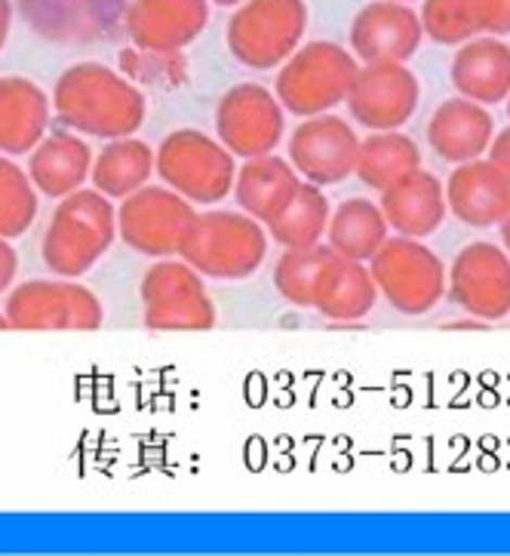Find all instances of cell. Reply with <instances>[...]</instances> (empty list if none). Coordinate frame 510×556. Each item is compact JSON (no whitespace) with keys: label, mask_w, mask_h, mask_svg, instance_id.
Instances as JSON below:
<instances>
[{"label":"cell","mask_w":510,"mask_h":556,"mask_svg":"<svg viewBox=\"0 0 510 556\" xmlns=\"http://www.w3.org/2000/svg\"><path fill=\"white\" fill-rule=\"evenodd\" d=\"M55 121L77 136L127 139L145 124V92L102 62H77L53 87Z\"/></svg>","instance_id":"6da1fadb"},{"label":"cell","mask_w":510,"mask_h":556,"mask_svg":"<svg viewBox=\"0 0 510 556\" xmlns=\"http://www.w3.org/2000/svg\"><path fill=\"white\" fill-rule=\"evenodd\" d=\"M117 240V210L95 188H80L55 200V210L40 240L43 265L55 277L77 280L92 270Z\"/></svg>","instance_id":"7a4b0ae2"},{"label":"cell","mask_w":510,"mask_h":556,"mask_svg":"<svg viewBox=\"0 0 510 556\" xmlns=\"http://www.w3.org/2000/svg\"><path fill=\"white\" fill-rule=\"evenodd\" d=\"M268 231L246 213L206 210L184 233L179 258L206 280H246L268 258Z\"/></svg>","instance_id":"3957f363"},{"label":"cell","mask_w":510,"mask_h":556,"mask_svg":"<svg viewBox=\"0 0 510 556\" xmlns=\"http://www.w3.org/2000/svg\"><path fill=\"white\" fill-rule=\"evenodd\" d=\"M357 72H360V62L350 50L329 40H314V43L298 47L280 65V74L273 80V96L280 99L283 111H290L295 117L329 114L347 99Z\"/></svg>","instance_id":"277c9868"},{"label":"cell","mask_w":510,"mask_h":556,"mask_svg":"<svg viewBox=\"0 0 510 556\" xmlns=\"http://www.w3.org/2000/svg\"><path fill=\"white\" fill-rule=\"evenodd\" d=\"M166 188L191 200L194 206H213L231 198L238 179L234 154L201 129H176L157 148V166Z\"/></svg>","instance_id":"5b68a950"},{"label":"cell","mask_w":510,"mask_h":556,"mask_svg":"<svg viewBox=\"0 0 510 556\" xmlns=\"http://www.w3.org/2000/svg\"><path fill=\"white\" fill-rule=\"evenodd\" d=\"M308 28L305 0H243L228 22V50L253 72L280 68L298 47Z\"/></svg>","instance_id":"8992f818"},{"label":"cell","mask_w":510,"mask_h":556,"mask_svg":"<svg viewBox=\"0 0 510 556\" xmlns=\"http://www.w3.org/2000/svg\"><path fill=\"white\" fill-rule=\"evenodd\" d=\"M369 270L379 295L406 317H421L446 299V265L416 237H387L369 258Z\"/></svg>","instance_id":"52a82bcc"},{"label":"cell","mask_w":510,"mask_h":556,"mask_svg":"<svg viewBox=\"0 0 510 556\" xmlns=\"http://www.w3.org/2000/svg\"><path fill=\"white\" fill-rule=\"evenodd\" d=\"M139 299L151 332H203L216 326L206 277L182 258H157L139 283Z\"/></svg>","instance_id":"ba28073f"},{"label":"cell","mask_w":510,"mask_h":556,"mask_svg":"<svg viewBox=\"0 0 510 556\" xmlns=\"http://www.w3.org/2000/svg\"><path fill=\"white\" fill-rule=\"evenodd\" d=\"M7 324L10 329L43 332V329H74L92 332L105 324V307L99 295L77 280H25L7 295Z\"/></svg>","instance_id":"9c48e42d"},{"label":"cell","mask_w":510,"mask_h":556,"mask_svg":"<svg viewBox=\"0 0 510 556\" xmlns=\"http://www.w3.org/2000/svg\"><path fill=\"white\" fill-rule=\"evenodd\" d=\"M197 210L191 200L166 185H145L117 206V237L129 250L148 258L179 255L184 233L194 225Z\"/></svg>","instance_id":"30bf717a"},{"label":"cell","mask_w":510,"mask_h":556,"mask_svg":"<svg viewBox=\"0 0 510 556\" xmlns=\"http://www.w3.org/2000/svg\"><path fill=\"white\" fill-rule=\"evenodd\" d=\"M18 16L59 47H84L127 35L129 0H16Z\"/></svg>","instance_id":"8fae6325"},{"label":"cell","mask_w":510,"mask_h":556,"mask_svg":"<svg viewBox=\"0 0 510 556\" xmlns=\"http://www.w3.org/2000/svg\"><path fill=\"white\" fill-rule=\"evenodd\" d=\"M216 132L234 157L273 154L286 132L283 105L262 84H238L216 105Z\"/></svg>","instance_id":"7c38bea8"},{"label":"cell","mask_w":510,"mask_h":556,"mask_svg":"<svg viewBox=\"0 0 510 556\" xmlns=\"http://www.w3.org/2000/svg\"><path fill=\"white\" fill-rule=\"evenodd\" d=\"M446 295L476 320L510 317V255L505 247L480 240L461 247L446 268Z\"/></svg>","instance_id":"4fadbf2b"},{"label":"cell","mask_w":510,"mask_h":556,"mask_svg":"<svg viewBox=\"0 0 510 556\" xmlns=\"http://www.w3.org/2000/svg\"><path fill=\"white\" fill-rule=\"evenodd\" d=\"M419 99L421 87L416 74L400 62H379V65H364L357 72L345 105L360 126L372 132H387V129H403V124L412 121Z\"/></svg>","instance_id":"5bb4252c"},{"label":"cell","mask_w":510,"mask_h":556,"mask_svg":"<svg viewBox=\"0 0 510 556\" xmlns=\"http://www.w3.org/2000/svg\"><path fill=\"white\" fill-rule=\"evenodd\" d=\"M360 136L345 117L317 114L305 117L290 136V163L310 185H342L357 173Z\"/></svg>","instance_id":"9a60e30c"},{"label":"cell","mask_w":510,"mask_h":556,"mask_svg":"<svg viewBox=\"0 0 510 556\" xmlns=\"http://www.w3.org/2000/svg\"><path fill=\"white\" fill-rule=\"evenodd\" d=\"M421 28L419 13L400 0H372L350 22V53L364 65L400 62L406 65L419 53Z\"/></svg>","instance_id":"2e32d148"},{"label":"cell","mask_w":510,"mask_h":556,"mask_svg":"<svg viewBox=\"0 0 510 556\" xmlns=\"http://www.w3.org/2000/svg\"><path fill=\"white\" fill-rule=\"evenodd\" d=\"M209 25V0H129L127 37L142 50L182 53Z\"/></svg>","instance_id":"e0dca14e"},{"label":"cell","mask_w":510,"mask_h":556,"mask_svg":"<svg viewBox=\"0 0 510 556\" xmlns=\"http://www.w3.org/2000/svg\"><path fill=\"white\" fill-rule=\"evenodd\" d=\"M446 188L449 213L468 228H495L510 213V179L489 157L458 163Z\"/></svg>","instance_id":"ac0fdd59"},{"label":"cell","mask_w":510,"mask_h":556,"mask_svg":"<svg viewBox=\"0 0 510 556\" xmlns=\"http://www.w3.org/2000/svg\"><path fill=\"white\" fill-rule=\"evenodd\" d=\"M379 206L391 231H397L400 237H416V240L431 237L449 216L443 181L421 166L406 173L394 185H387L379 198Z\"/></svg>","instance_id":"d6986e66"},{"label":"cell","mask_w":510,"mask_h":556,"mask_svg":"<svg viewBox=\"0 0 510 556\" xmlns=\"http://www.w3.org/2000/svg\"><path fill=\"white\" fill-rule=\"evenodd\" d=\"M92 161L95 154L87 139L62 126L55 132H47L28 154V176L35 181L40 198L62 200L87 185Z\"/></svg>","instance_id":"ffe728a7"},{"label":"cell","mask_w":510,"mask_h":556,"mask_svg":"<svg viewBox=\"0 0 510 556\" xmlns=\"http://www.w3.org/2000/svg\"><path fill=\"white\" fill-rule=\"evenodd\" d=\"M53 99L35 80L0 74V154H31L50 129Z\"/></svg>","instance_id":"44dd1931"},{"label":"cell","mask_w":510,"mask_h":556,"mask_svg":"<svg viewBox=\"0 0 510 556\" xmlns=\"http://www.w3.org/2000/svg\"><path fill=\"white\" fill-rule=\"evenodd\" d=\"M452 87L476 105H498L510 96V47L501 37H471L452 55Z\"/></svg>","instance_id":"7402d4cb"},{"label":"cell","mask_w":510,"mask_h":556,"mask_svg":"<svg viewBox=\"0 0 510 556\" xmlns=\"http://www.w3.org/2000/svg\"><path fill=\"white\" fill-rule=\"evenodd\" d=\"M302 188V176L295 173L286 157L277 154H262V157H250L238 166V179H234V200H238L240 213L253 216L262 222L265 228L273 218L280 216L292 198Z\"/></svg>","instance_id":"603a6c76"},{"label":"cell","mask_w":510,"mask_h":556,"mask_svg":"<svg viewBox=\"0 0 510 556\" xmlns=\"http://www.w3.org/2000/svg\"><path fill=\"white\" fill-rule=\"evenodd\" d=\"M495 136V121L483 105L471 99H449L443 102L431 124H428V144L446 163H468L489 151Z\"/></svg>","instance_id":"cb8c5ba5"},{"label":"cell","mask_w":510,"mask_h":556,"mask_svg":"<svg viewBox=\"0 0 510 556\" xmlns=\"http://www.w3.org/2000/svg\"><path fill=\"white\" fill-rule=\"evenodd\" d=\"M379 302V287L366 262H350L335 255L329 262L317 287H314V311L335 324H354L372 314Z\"/></svg>","instance_id":"d4e9b609"},{"label":"cell","mask_w":510,"mask_h":556,"mask_svg":"<svg viewBox=\"0 0 510 556\" xmlns=\"http://www.w3.org/2000/svg\"><path fill=\"white\" fill-rule=\"evenodd\" d=\"M157 166V151L136 136L111 139L92 161L90 181L109 200H124L145 188Z\"/></svg>","instance_id":"484cf974"},{"label":"cell","mask_w":510,"mask_h":556,"mask_svg":"<svg viewBox=\"0 0 510 556\" xmlns=\"http://www.w3.org/2000/svg\"><path fill=\"white\" fill-rule=\"evenodd\" d=\"M387 222L379 203L366 198H350L332 210L327 228L329 250L350 262H366L382 250L387 240Z\"/></svg>","instance_id":"4316f807"},{"label":"cell","mask_w":510,"mask_h":556,"mask_svg":"<svg viewBox=\"0 0 510 556\" xmlns=\"http://www.w3.org/2000/svg\"><path fill=\"white\" fill-rule=\"evenodd\" d=\"M421 166V148L400 129L387 132H372L369 139H360V154H357V179L372 191H384L387 185L403 179L406 173Z\"/></svg>","instance_id":"83f0119b"},{"label":"cell","mask_w":510,"mask_h":556,"mask_svg":"<svg viewBox=\"0 0 510 556\" xmlns=\"http://www.w3.org/2000/svg\"><path fill=\"white\" fill-rule=\"evenodd\" d=\"M329 216H332V210H329V198L323 194V188L302 179V188L292 198L290 206L268 225V237L277 240L283 250H305L314 243H323Z\"/></svg>","instance_id":"f1b7e54d"},{"label":"cell","mask_w":510,"mask_h":556,"mask_svg":"<svg viewBox=\"0 0 510 556\" xmlns=\"http://www.w3.org/2000/svg\"><path fill=\"white\" fill-rule=\"evenodd\" d=\"M335 252L329 243H314L305 250H283L273 265V289L283 302L295 307H314V287Z\"/></svg>","instance_id":"f546056e"},{"label":"cell","mask_w":510,"mask_h":556,"mask_svg":"<svg viewBox=\"0 0 510 556\" xmlns=\"http://www.w3.org/2000/svg\"><path fill=\"white\" fill-rule=\"evenodd\" d=\"M40 198L28 169L0 154V237L16 240L35 225Z\"/></svg>","instance_id":"4dcf8cb0"},{"label":"cell","mask_w":510,"mask_h":556,"mask_svg":"<svg viewBox=\"0 0 510 556\" xmlns=\"http://www.w3.org/2000/svg\"><path fill=\"white\" fill-rule=\"evenodd\" d=\"M120 74L132 80L136 87H151V90H176L188 80V59L184 53H169V50H120L117 55Z\"/></svg>","instance_id":"1f68e13d"},{"label":"cell","mask_w":510,"mask_h":556,"mask_svg":"<svg viewBox=\"0 0 510 556\" xmlns=\"http://www.w3.org/2000/svg\"><path fill=\"white\" fill-rule=\"evenodd\" d=\"M419 18L424 35L443 47H461L480 35L471 0H424Z\"/></svg>","instance_id":"d6a6232c"},{"label":"cell","mask_w":510,"mask_h":556,"mask_svg":"<svg viewBox=\"0 0 510 556\" xmlns=\"http://www.w3.org/2000/svg\"><path fill=\"white\" fill-rule=\"evenodd\" d=\"M476 31L489 37L510 35V0H471Z\"/></svg>","instance_id":"836d02e7"},{"label":"cell","mask_w":510,"mask_h":556,"mask_svg":"<svg viewBox=\"0 0 510 556\" xmlns=\"http://www.w3.org/2000/svg\"><path fill=\"white\" fill-rule=\"evenodd\" d=\"M18 274V252L16 247H10L7 237H0V295H7Z\"/></svg>","instance_id":"e575fe53"},{"label":"cell","mask_w":510,"mask_h":556,"mask_svg":"<svg viewBox=\"0 0 510 556\" xmlns=\"http://www.w3.org/2000/svg\"><path fill=\"white\" fill-rule=\"evenodd\" d=\"M486 154H489V161H493L495 166H498V169H501V173L510 179V126H505L501 132H495Z\"/></svg>","instance_id":"d590c367"},{"label":"cell","mask_w":510,"mask_h":556,"mask_svg":"<svg viewBox=\"0 0 510 556\" xmlns=\"http://www.w3.org/2000/svg\"><path fill=\"white\" fill-rule=\"evenodd\" d=\"M13 16H16V7L13 0H0V53L10 40V31H13Z\"/></svg>","instance_id":"8d00e7d4"},{"label":"cell","mask_w":510,"mask_h":556,"mask_svg":"<svg viewBox=\"0 0 510 556\" xmlns=\"http://www.w3.org/2000/svg\"><path fill=\"white\" fill-rule=\"evenodd\" d=\"M486 320H452V324H443V329H486Z\"/></svg>","instance_id":"74e56055"},{"label":"cell","mask_w":510,"mask_h":556,"mask_svg":"<svg viewBox=\"0 0 510 556\" xmlns=\"http://www.w3.org/2000/svg\"><path fill=\"white\" fill-rule=\"evenodd\" d=\"M501 247H505V252L510 255V213H508V218L501 222Z\"/></svg>","instance_id":"f35d334b"},{"label":"cell","mask_w":510,"mask_h":556,"mask_svg":"<svg viewBox=\"0 0 510 556\" xmlns=\"http://www.w3.org/2000/svg\"><path fill=\"white\" fill-rule=\"evenodd\" d=\"M209 3H219V7H238L243 0H209Z\"/></svg>","instance_id":"ab89813d"},{"label":"cell","mask_w":510,"mask_h":556,"mask_svg":"<svg viewBox=\"0 0 510 556\" xmlns=\"http://www.w3.org/2000/svg\"><path fill=\"white\" fill-rule=\"evenodd\" d=\"M0 329H10V324H7V314L0 311Z\"/></svg>","instance_id":"60d3db41"},{"label":"cell","mask_w":510,"mask_h":556,"mask_svg":"<svg viewBox=\"0 0 510 556\" xmlns=\"http://www.w3.org/2000/svg\"><path fill=\"white\" fill-rule=\"evenodd\" d=\"M508 117H510V96H508Z\"/></svg>","instance_id":"b9f144b4"},{"label":"cell","mask_w":510,"mask_h":556,"mask_svg":"<svg viewBox=\"0 0 510 556\" xmlns=\"http://www.w3.org/2000/svg\"><path fill=\"white\" fill-rule=\"evenodd\" d=\"M400 3H409V0H400Z\"/></svg>","instance_id":"7bdbcfd3"}]
</instances>
